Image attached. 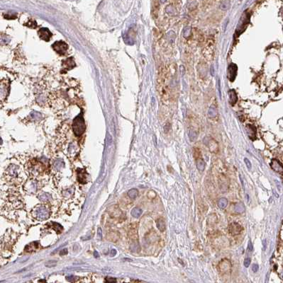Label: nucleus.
I'll list each match as a JSON object with an SVG mask.
<instances>
[{
	"label": "nucleus",
	"instance_id": "obj_1",
	"mask_svg": "<svg viewBox=\"0 0 283 283\" xmlns=\"http://www.w3.org/2000/svg\"><path fill=\"white\" fill-rule=\"evenodd\" d=\"M31 214L34 220L45 221L51 215V210L48 204H37L31 210Z\"/></svg>",
	"mask_w": 283,
	"mask_h": 283
},
{
	"label": "nucleus",
	"instance_id": "obj_2",
	"mask_svg": "<svg viewBox=\"0 0 283 283\" xmlns=\"http://www.w3.org/2000/svg\"><path fill=\"white\" fill-rule=\"evenodd\" d=\"M27 171L32 178L40 176L44 172V166L36 159H31L27 164Z\"/></svg>",
	"mask_w": 283,
	"mask_h": 283
},
{
	"label": "nucleus",
	"instance_id": "obj_3",
	"mask_svg": "<svg viewBox=\"0 0 283 283\" xmlns=\"http://www.w3.org/2000/svg\"><path fill=\"white\" fill-rule=\"evenodd\" d=\"M21 174V168L17 165L14 164H11L10 166H9V167L7 168L5 171L6 177L10 181H12V182L14 183H20L22 181Z\"/></svg>",
	"mask_w": 283,
	"mask_h": 283
},
{
	"label": "nucleus",
	"instance_id": "obj_4",
	"mask_svg": "<svg viewBox=\"0 0 283 283\" xmlns=\"http://www.w3.org/2000/svg\"><path fill=\"white\" fill-rule=\"evenodd\" d=\"M72 130L73 134L76 137H80L82 135L85 130V125L84 118L82 114H80L73 120L72 125Z\"/></svg>",
	"mask_w": 283,
	"mask_h": 283
},
{
	"label": "nucleus",
	"instance_id": "obj_5",
	"mask_svg": "<svg viewBox=\"0 0 283 283\" xmlns=\"http://www.w3.org/2000/svg\"><path fill=\"white\" fill-rule=\"evenodd\" d=\"M42 186H43V184L40 181H39L36 178H31L26 183L25 185H24V190H25L26 193L32 195V194L37 193L38 191L41 188Z\"/></svg>",
	"mask_w": 283,
	"mask_h": 283
},
{
	"label": "nucleus",
	"instance_id": "obj_6",
	"mask_svg": "<svg viewBox=\"0 0 283 283\" xmlns=\"http://www.w3.org/2000/svg\"><path fill=\"white\" fill-rule=\"evenodd\" d=\"M10 91V82L8 79L0 80V102L7 100Z\"/></svg>",
	"mask_w": 283,
	"mask_h": 283
},
{
	"label": "nucleus",
	"instance_id": "obj_7",
	"mask_svg": "<svg viewBox=\"0 0 283 283\" xmlns=\"http://www.w3.org/2000/svg\"><path fill=\"white\" fill-rule=\"evenodd\" d=\"M53 48L58 54L63 56L66 55L68 46L66 43H65L63 40H60V41H56V43H53Z\"/></svg>",
	"mask_w": 283,
	"mask_h": 283
},
{
	"label": "nucleus",
	"instance_id": "obj_8",
	"mask_svg": "<svg viewBox=\"0 0 283 283\" xmlns=\"http://www.w3.org/2000/svg\"><path fill=\"white\" fill-rule=\"evenodd\" d=\"M204 143L208 147L210 152L217 153L219 151V144L215 140L211 137H206L204 140Z\"/></svg>",
	"mask_w": 283,
	"mask_h": 283
},
{
	"label": "nucleus",
	"instance_id": "obj_9",
	"mask_svg": "<svg viewBox=\"0 0 283 283\" xmlns=\"http://www.w3.org/2000/svg\"><path fill=\"white\" fill-rule=\"evenodd\" d=\"M243 231V227L237 222H232L229 226V232L231 236H236Z\"/></svg>",
	"mask_w": 283,
	"mask_h": 283
},
{
	"label": "nucleus",
	"instance_id": "obj_10",
	"mask_svg": "<svg viewBox=\"0 0 283 283\" xmlns=\"http://www.w3.org/2000/svg\"><path fill=\"white\" fill-rule=\"evenodd\" d=\"M38 35L41 40H45V41H49L53 36L51 32L47 28H41L39 29L38 31Z\"/></svg>",
	"mask_w": 283,
	"mask_h": 283
},
{
	"label": "nucleus",
	"instance_id": "obj_11",
	"mask_svg": "<svg viewBox=\"0 0 283 283\" xmlns=\"http://www.w3.org/2000/svg\"><path fill=\"white\" fill-rule=\"evenodd\" d=\"M219 268L221 272L227 273V272L231 271V263L229 260L223 259L219 263Z\"/></svg>",
	"mask_w": 283,
	"mask_h": 283
},
{
	"label": "nucleus",
	"instance_id": "obj_12",
	"mask_svg": "<svg viewBox=\"0 0 283 283\" xmlns=\"http://www.w3.org/2000/svg\"><path fill=\"white\" fill-rule=\"evenodd\" d=\"M63 69H65V70L68 71L70 70V69H73L75 66H76V64H75V61H74V59L72 57H69L67 58L65 60H64L63 62Z\"/></svg>",
	"mask_w": 283,
	"mask_h": 283
},
{
	"label": "nucleus",
	"instance_id": "obj_13",
	"mask_svg": "<svg viewBox=\"0 0 283 283\" xmlns=\"http://www.w3.org/2000/svg\"><path fill=\"white\" fill-rule=\"evenodd\" d=\"M237 66L235 64L231 63L230 65L229 66V68H228V72H229V75H228V78L230 79L231 81H233L234 80L235 77L236 76V74H237Z\"/></svg>",
	"mask_w": 283,
	"mask_h": 283
},
{
	"label": "nucleus",
	"instance_id": "obj_14",
	"mask_svg": "<svg viewBox=\"0 0 283 283\" xmlns=\"http://www.w3.org/2000/svg\"><path fill=\"white\" fill-rule=\"evenodd\" d=\"M75 192V189L74 187L72 188H67V189L63 190L62 191L61 194L63 198L65 199V200H70L72 198V196L74 195Z\"/></svg>",
	"mask_w": 283,
	"mask_h": 283
},
{
	"label": "nucleus",
	"instance_id": "obj_15",
	"mask_svg": "<svg viewBox=\"0 0 283 283\" xmlns=\"http://www.w3.org/2000/svg\"><path fill=\"white\" fill-rule=\"evenodd\" d=\"M271 168L275 171V172L282 173L283 171V168L282 166V164L277 159H272L270 164Z\"/></svg>",
	"mask_w": 283,
	"mask_h": 283
},
{
	"label": "nucleus",
	"instance_id": "obj_16",
	"mask_svg": "<svg viewBox=\"0 0 283 283\" xmlns=\"http://www.w3.org/2000/svg\"><path fill=\"white\" fill-rule=\"evenodd\" d=\"M78 181L80 183H86L87 181V175L83 169H78Z\"/></svg>",
	"mask_w": 283,
	"mask_h": 283
},
{
	"label": "nucleus",
	"instance_id": "obj_17",
	"mask_svg": "<svg viewBox=\"0 0 283 283\" xmlns=\"http://www.w3.org/2000/svg\"><path fill=\"white\" fill-rule=\"evenodd\" d=\"M229 181L225 175H221L219 178V186L221 191H226L229 188Z\"/></svg>",
	"mask_w": 283,
	"mask_h": 283
},
{
	"label": "nucleus",
	"instance_id": "obj_18",
	"mask_svg": "<svg viewBox=\"0 0 283 283\" xmlns=\"http://www.w3.org/2000/svg\"><path fill=\"white\" fill-rule=\"evenodd\" d=\"M38 198L44 203H49L53 199L52 198V195L50 193H42L38 194Z\"/></svg>",
	"mask_w": 283,
	"mask_h": 283
},
{
	"label": "nucleus",
	"instance_id": "obj_19",
	"mask_svg": "<svg viewBox=\"0 0 283 283\" xmlns=\"http://www.w3.org/2000/svg\"><path fill=\"white\" fill-rule=\"evenodd\" d=\"M65 167V164H64L63 161L61 159H57L55 161L54 164H53V169L57 172H60L62 171V170Z\"/></svg>",
	"mask_w": 283,
	"mask_h": 283
},
{
	"label": "nucleus",
	"instance_id": "obj_20",
	"mask_svg": "<svg viewBox=\"0 0 283 283\" xmlns=\"http://www.w3.org/2000/svg\"><path fill=\"white\" fill-rule=\"evenodd\" d=\"M229 101L231 105H234L238 101V96L236 94V91L233 89H231L229 91Z\"/></svg>",
	"mask_w": 283,
	"mask_h": 283
},
{
	"label": "nucleus",
	"instance_id": "obj_21",
	"mask_svg": "<svg viewBox=\"0 0 283 283\" xmlns=\"http://www.w3.org/2000/svg\"><path fill=\"white\" fill-rule=\"evenodd\" d=\"M245 210V205L243 203L241 202H239V203H237L234 206V211L236 212L238 214H241V213L244 212Z\"/></svg>",
	"mask_w": 283,
	"mask_h": 283
},
{
	"label": "nucleus",
	"instance_id": "obj_22",
	"mask_svg": "<svg viewBox=\"0 0 283 283\" xmlns=\"http://www.w3.org/2000/svg\"><path fill=\"white\" fill-rule=\"evenodd\" d=\"M196 165H197V168L199 171H203L205 169V162L201 158H199V159H197Z\"/></svg>",
	"mask_w": 283,
	"mask_h": 283
},
{
	"label": "nucleus",
	"instance_id": "obj_23",
	"mask_svg": "<svg viewBox=\"0 0 283 283\" xmlns=\"http://www.w3.org/2000/svg\"><path fill=\"white\" fill-rule=\"evenodd\" d=\"M156 225H157V228L158 229V230L160 231V232H164L165 230V220L162 218H159L158 219L157 222H156Z\"/></svg>",
	"mask_w": 283,
	"mask_h": 283
},
{
	"label": "nucleus",
	"instance_id": "obj_24",
	"mask_svg": "<svg viewBox=\"0 0 283 283\" xmlns=\"http://www.w3.org/2000/svg\"><path fill=\"white\" fill-rule=\"evenodd\" d=\"M246 130H247V133H249V132H250V133H249V135L250 138L252 139V137H255L256 128H255V126L251 125H247V127H246Z\"/></svg>",
	"mask_w": 283,
	"mask_h": 283
},
{
	"label": "nucleus",
	"instance_id": "obj_25",
	"mask_svg": "<svg viewBox=\"0 0 283 283\" xmlns=\"http://www.w3.org/2000/svg\"><path fill=\"white\" fill-rule=\"evenodd\" d=\"M217 204H218L219 207L221 210H223V209L226 208L228 205V200L227 199L225 198H220L219 200H218V203H217Z\"/></svg>",
	"mask_w": 283,
	"mask_h": 283
},
{
	"label": "nucleus",
	"instance_id": "obj_26",
	"mask_svg": "<svg viewBox=\"0 0 283 283\" xmlns=\"http://www.w3.org/2000/svg\"><path fill=\"white\" fill-rule=\"evenodd\" d=\"M142 212H143V211H142V210L140 208V207H136L132 210L131 215L133 216V217H135V218H138V217H139L141 215Z\"/></svg>",
	"mask_w": 283,
	"mask_h": 283
},
{
	"label": "nucleus",
	"instance_id": "obj_27",
	"mask_svg": "<svg viewBox=\"0 0 283 283\" xmlns=\"http://www.w3.org/2000/svg\"><path fill=\"white\" fill-rule=\"evenodd\" d=\"M217 113H218V111H217V109L216 108V107L214 106H210L209 108L208 111V116L209 117H215L217 115Z\"/></svg>",
	"mask_w": 283,
	"mask_h": 283
},
{
	"label": "nucleus",
	"instance_id": "obj_28",
	"mask_svg": "<svg viewBox=\"0 0 283 283\" xmlns=\"http://www.w3.org/2000/svg\"><path fill=\"white\" fill-rule=\"evenodd\" d=\"M128 196L131 199H135L139 195V191L136 188H132L128 191Z\"/></svg>",
	"mask_w": 283,
	"mask_h": 283
},
{
	"label": "nucleus",
	"instance_id": "obj_29",
	"mask_svg": "<svg viewBox=\"0 0 283 283\" xmlns=\"http://www.w3.org/2000/svg\"><path fill=\"white\" fill-rule=\"evenodd\" d=\"M231 6V2L229 1H222L220 3L219 7L222 10H228L229 8H230Z\"/></svg>",
	"mask_w": 283,
	"mask_h": 283
},
{
	"label": "nucleus",
	"instance_id": "obj_30",
	"mask_svg": "<svg viewBox=\"0 0 283 283\" xmlns=\"http://www.w3.org/2000/svg\"><path fill=\"white\" fill-rule=\"evenodd\" d=\"M130 250L132 252H139L140 251V246L138 241H133L130 246Z\"/></svg>",
	"mask_w": 283,
	"mask_h": 283
},
{
	"label": "nucleus",
	"instance_id": "obj_31",
	"mask_svg": "<svg viewBox=\"0 0 283 283\" xmlns=\"http://www.w3.org/2000/svg\"><path fill=\"white\" fill-rule=\"evenodd\" d=\"M197 136H198V133L196 131H194V130H191L189 131V137H190V140L191 141L196 140V139L197 138Z\"/></svg>",
	"mask_w": 283,
	"mask_h": 283
},
{
	"label": "nucleus",
	"instance_id": "obj_32",
	"mask_svg": "<svg viewBox=\"0 0 283 283\" xmlns=\"http://www.w3.org/2000/svg\"><path fill=\"white\" fill-rule=\"evenodd\" d=\"M25 26H27V27L31 28H35L37 27V24H36V21H34L33 19L28 20V21H27V23L25 24Z\"/></svg>",
	"mask_w": 283,
	"mask_h": 283
},
{
	"label": "nucleus",
	"instance_id": "obj_33",
	"mask_svg": "<svg viewBox=\"0 0 283 283\" xmlns=\"http://www.w3.org/2000/svg\"><path fill=\"white\" fill-rule=\"evenodd\" d=\"M190 33H191V28L190 27H185L183 30V36L184 37L188 38L190 36Z\"/></svg>",
	"mask_w": 283,
	"mask_h": 283
},
{
	"label": "nucleus",
	"instance_id": "obj_34",
	"mask_svg": "<svg viewBox=\"0 0 283 283\" xmlns=\"http://www.w3.org/2000/svg\"><path fill=\"white\" fill-rule=\"evenodd\" d=\"M147 196L150 199H153V198H155L156 197V192H154L153 191H149L148 193H147Z\"/></svg>",
	"mask_w": 283,
	"mask_h": 283
},
{
	"label": "nucleus",
	"instance_id": "obj_35",
	"mask_svg": "<svg viewBox=\"0 0 283 283\" xmlns=\"http://www.w3.org/2000/svg\"><path fill=\"white\" fill-rule=\"evenodd\" d=\"M244 162H245V164H246V166H247L248 169H251L252 166H251V163L250 160H249V159H247V158H245Z\"/></svg>",
	"mask_w": 283,
	"mask_h": 283
},
{
	"label": "nucleus",
	"instance_id": "obj_36",
	"mask_svg": "<svg viewBox=\"0 0 283 283\" xmlns=\"http://www.w3.org/2000/svg\"><path fill=\"white\" fill-rule=\"evenodd\" d=\"M251 263V258H247L244 260V262H243V265L246 268H249V265H250Z\"/></svg>",
	"mask_w": 283,
	"mask_h": 283
},
{
	"label": "nucleus",
	"instance_id": "obj_37",
	"mask_svg": "<svg viewBox=\"0 0 283 283\" xmlns=\"http://www.w3.org/2000/svg\"><path fill=\"white\" fill-rule=\"evenodd\" d=\"M106 283H117V280L114 278H106L105 280Z\"/></svg>",
	"mask_w": 283,
	"mask_h": 283
},
{
	"label": "nucleus",
	"instance_id": "obj_38",
	"mask_svg": "<svg viewBox=\"0 0 283 283\" xmlns=\"http://www.w3.org/2000/svg\"><path fill=\"white\" fill-rule=\"evenodd\" d=\"M258 269H259V266H258V264H253L252 266V270L254 272H258Z\"/></svg>",
	"mask_w": 283,
	"mask_h": 283
},
{
	"label": "nucleus",
	"instance_id": "obj_39",
	"mask_svg": "<svg viewBox=\"0 0 283 283\" xmlns=\"http://www.w3.org/2000/svg\"><path fill=\"white\" fill-rule=\"evenodd\" d=\"M253 250V244L251 241H249V244H248V251L249 252H252Z\"/></svg>",
	"mask_w": 283,
	"mask_h": 283
},
{
	"label": "nucleus",
	"instance_id": "obj_40",
	"mask_svg": "<svg viewBox=\"0 0 283 283\" xmlns=\"http://www.w3.org/2000/svg\"><path fill=\"white\" fill-rule=\"evenodd\" d=\"M4 18H8V19H11V18H16L17 17H16V16L14 15H11V14H4Z\"/></svg>",
	"mask_w": 283,
	"mask_h": 283
},
{
	"label": "nucleus",
	"instance_id": "obj_41",
	"mask_svg": "<svg viewBox=\"0 0 283 283\" xmlns=\"http://www.w3.org/2000/svg\"><path fill=\"white\" fill-rule=\"evenodd\" d=\"M67 280H68V281H70V282H74L77 280V278L74 276H70V277H67Z\"/></svg>",
	"mask_w": 283,
	"mask_h": 283
},
{
	"label": "nucleus",
	"instance_id": "obj_42",
	"mask_svg": "<svg viewBox=\"0 0 283 283\" xmlns=\"http://www.w3.org/2000/svg\"><path fill=\"white\" fill-rule=\"evenodd\" d=\"M180 72H181V75H185V67H184L183 65H181L180 66Z\"/></svg>",
	"mask_w": 283,
	"mask_h": 283
},
{
	"label": "nucleus",
	"instance_id": "obj_43",
	"mask_svg": "<svg viewBox=\"0 0 283 283\" xmlns=\"http://www.w3.org/2000/svg\"><path fill=\"white\" fill-rule=\"evenodd\" d=\"M218 88H219V97L221 98V88H220V80L218 79Z\"/></svg>",
	"mask_w": 283,
	"mask_h": 283
},
{
	"label": "nucleus",
	"instance_id": "obj_44",
	"mask_svg": "<svg viewBox=\"0 0 283 283\" xmlns=\"http://www.w3.org/2000/svg\"><path fill=\"white\" fill-rule=\"evenodd\" d=\"M262 245H263V250L265 251V249H266V245H267V241L265 239H264V240L262 241Z\"/></svg>",
	"mask_w": 283,
	"mask_h": 283
},
{
	"label": "nucleus",
	"instance_id": "obj_45",
	"mask_svg": "<svg viewBox=\"0 0 283 283\" xmlns=\"http://www.w3.org/2000/svg\"><path fill=\"white\" fill-rule=\"evenodd\" d=\"M67 253H68V251H67V249H64V250L62 251L60 253V255H66L67 254Z\"/></svg>",
	"mask_w": 283,
	"mask_h": 283
},
{
	"label": "nucleus",
	"instance_id": "obj_46",
	"mask_svg": "<svg viewBox=\"0 0 283 283\" xmlns=\"http://www.w3.org/2000/svg\"><path fill=\"white\" fill-rule=\"evenodd\" d=\"M116 254H117V251H116V250H114V249L111 250V256H114V255H115Z\"/></svg>",
	"mask_w": 283,
	"mask_h": 283
},
{
	"label": "nucleus",
	"instance_id": "obj_47",
	"mask_svg": "<svg viewBox=\"0 0 283 283\" xmlns=\"http://www.w3.org/2000/svg\"><path fill=\"white\" fill-rule=\"evenodd\" d=\"M94 254H95L96 257H98V253H97V251H94Z\"/></svg>",
	"mask_w": 283,
	"mask_h": 283
}]
</instances>
